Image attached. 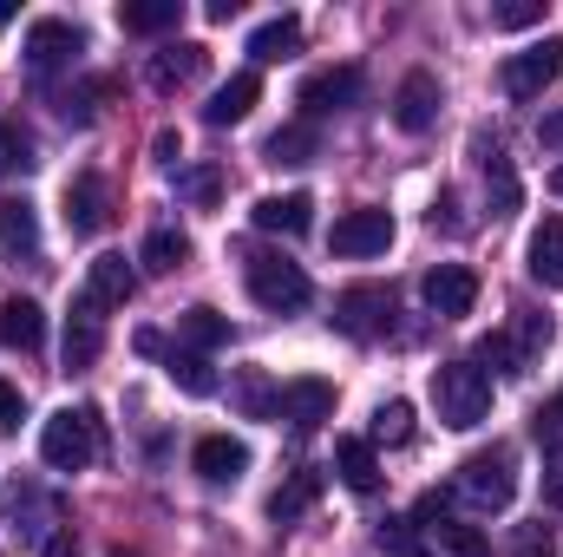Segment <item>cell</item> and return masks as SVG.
Wrapping results in <instances>:
<instances>
[{
  "instance_id": "obj_1",
  "label": "cell",
  "mask_w": 563,
  "mask_h": 557,
  "mask_svg": "<svg viewBox=\"0 0 563 557\" xmlns=\"http://www.w3.org/2000/svg\"><path fill=\"white\" fill-rule=\"evenodd\" d=\"M452 499L459 505H472V512H505L511 499H518V452L511 446H485V452H472L459 472H452Z\"/></svg>"
},
{
  "instance_id": "obj_2",
  "label": "cell",
  "mask_w": 563,
  "mask_h": 557,
  "mask_svg": "<svg viewBox=\"0 0 563 557\" xmlns=\"http://www.w3.org/2000/svg\"><path fill=\"white\" fill-rule=\"evenodd\" d=\"M432 407L445 426H478V419L492 414V374L478 368V361H445V368H432Z\"/></svg>"
},
{
  "instance_id": "obj_3",
  "label": "cell",
  "mask_w": 563,
  "mask_h": 557,
  "mask_svg": "<svg viewBox=\"0 0 563 557\" xmlns=\"http://www.w3.org/2000/svg\"><path fill=\"white\" fill-rule=\"evenodd\" d=\"M99 414L92 407H59V414L46 419V433H40V459L53 466V472H86L92 459H99Z\"/></svg>"
},
{
  "instance_id": "obj_4",
  "label": "cell",
  "mask_w": 563,
  "mask_h": 557,
  "mask_svg": "<svg viewBox=\"0 0 563 557\" xmlns=\"http://www.w3.org/2000/svg\"><path fill=\"white\" fill-rule=\"evenodd\" d=\"M243 282H250V295H256V308H269V315H295V308H308V276H301V263H288V256H269V250H250L243 256Z\"/></svg>"
},
{
  "instance_id": "obj_5",
  "label": "cell",
  "mask_w": 563,
  "mask_h": 557,
  "mask_svg": "<svg viewBox=\"0 0 563 557\" xmlns=\"http://www.w3.org/2000/svg\"><path fill=\"white\" fill-rule=\"evenodd\" d=\"M551 315H531V308H518V321L505 328V335H485L478 341V361H492L498 374H531V361L551 348Z\"/></svg>"
},
{
  "instance_id": "obj_6",
  "label": "cell",
  "mask_w": 563,
  "mask_h": 557,
  "mask_svg": "<svg viewBox=\"0 0 563 557\" xmlns=\"http://www.w3.org/2000/svg\"><path fill=\"white\" fill-rule=\"evenodd\" d=\"M79 53H86V33L73 20H33L26 26V73L33 79H53V73L79 66Z\"/></svg>"
},
{
  "instance_id": "obj_7",
  "label": "cell",
  "mask_w": 563,
  "mask_h": 557,
  "mask_svg": "<svg viewBox=\"0 0 563 557\" xmlns=\"http://www.w3.org/2000/svg\"><path fill=\"white\" fill-rule=\"evenodd\" d=\"M498 79H505V92H511V99H544V92L563 79V40H538V46L511 53Z\"/></svg>"
},
{
  "instance_id": "obj_8",
  "label": "cell",
  "mask_w": 563,
  "mask_h": 557,
  "mask_svg": "<svg viewBox=\"0 0 563 557\" xmlns=\"http://www.w3.org/2000/svg\"><path fill=\"white\" fill-rule=\"evenodd\" d=\"M387 315H394V295H387L380 282H354V288L334 295V328L354 335V341H374V335L387 328Z\"/></svg>"
},
{
  "instance_id": "obj_9",
  "label": "cell",
  "mask_w": 563,
  "mask_h": 557,
  "mask_svg": "<svg viewBox=\"0 0 563 557\" xmlns=\"http://www.w3.org/2000/svg\"><path fill=\"white\" fill-rule=\"evenodd\" d=\"M361 92H367L361 66H328V73H308V79H301V112H308V125H314V119H328V112L361 106Z\"/></svg>"
},
{
  "instance_id": "obj_10",
  "label": "cell",
  "mask_w": 563,
  "mask_h": 557,
  "mask_svg": "<svg viewBox=\"0 0 563 557\" xmlns=\"http://www.w3.org/2000/svg\"><path fill=\"white\" fill-rule=\"evenodd\" d=\"M328 250L334 256H387L394 250V217L387 210H347L328 230Z\"/></svg>"
},
{
  "instance_id": "obj_11",
  "label": "cell",
  "mask_w": 563,
  "mask_h": 557,
  "mask_svg": "<svg viewBox=\"0 0 563 557\" xmlns=\"http://www.w3.org/2000/svg\"><path fill=\"white\" fill-rule=\"evenodd\" d=\"M106 223H112V184L99 171H79L66 184V230L73 237H99Z\"/></svg>"
},
{
  "instance_id": "obj_12",
  "label": "cell",
  "mask_w": 563,
  "mask_h": 557,
  "mask_svg": "<svg viewBox=\"0 0 563 557\" xmlns=\"http://www.w3.org/2000/svg\"><path fill=\"white\" fill-rule=\"evenodd\" d=\"M420 295L439 321H459V315H472V302H478V276H472L465 263H439V270H426Z\"/></svg>"
},
{
  "instance_id": "obj_13",
  "label": "cell",
  "mask_w": 563,
  "mask_h": 557,
  "mask_svg": "<svg viewBox=\"0 0 563 557\" xmlns=\"http://www.w3.org/2000/svg\"><path fill=\"white\" fill-rule=\"evenodd\" d=\"M203 66H210V46H197V40H170V46L151 53V92H184V86L203 79Z\"/></svg>"
},
{
  "instance_id": "obj_14",
  "label": "cell",
  "mask_w": 563,
  "mask_h": 557,
  "mask_svg": "<svg viewBox=\"0 0 563 557\" xmlns=\"http://www.w3.org/2000/svg\"><path fill=\"white\" fill-rule=\"evenodd\" d=\"M99 354H106V302L79 295L73 315H66V368L79 374V368H92Z\"/></svg>"
},
{
  "instance_id": "obj_15",
  "label": "cell",
  "mask_w": 563,
  "mask_h": 557,
  "mask_svg": "<svg viewBox=\"0 0 563 557\" xmlns=\"http://www.w3.org/2000/svg\"><path fill=\"white\" fill-rule=\"evenodd\" d=\"M7 518H13V532H26V538H53L59 532V499L53 492H40L33 479H13V492H7Z\"/></svg>"
},
{
  "instance_id": "obj_16",
  "label": "cell",
  "mask_w": 563,
  "mask_h": 557,
  "mask_svg": "<svg viewBox=\"0 0 563 557\" xmlns=\"http://www.w3.org/2000/svg\"><path fill=\"white\" fill-rule=\"evenodd\" d=\"M420 518H426L432 545H439L445 557H492L485 532H478V525H459V518L445 512V499H439V492H432V499H420Z\"/></svg>"
},
{
  "instance_id": "obj_17",
  "label": "cell",
  "mask_w": 563,
  "mask_h": 557,
  "mask_svg": "<svg viewBox=\"0 0 563 557\" xmlns=\"http://www.w3.org/2000/svg\"><path fill=\"white\" fill-rule=\"evenodd\" d=\"M334 414V387L328 381H282V401H276V419H288L295 433H314L321 419Z\"/></svg>"
},
{
  "instance_id": "obj_18",
  "label": "cell",
  "mask_w": 563,
  "mask_h": 557,
  "mask_svg": "<svg viewBox=\"0 0 563 557\" xmlns=\"http://www.w3.org/2000/svg\"><path fill=\"white\" fill-rule=\"evenodd\" d=\"M190 466H197V479H203V485H236V479L250 472V446H243V439H230V433H210V439H197Z\"/></svg>"
},
{
  "instance_id": "obj_19",
  "label": "cell",
  "mask_w": 563,
  "mask_h": 557,
  "mask_svg": "<svg viewBox=\"0 0 563 557\" xmlns=\"http://www.w3.org/2000/svg\"><path fill=\"white\" fill-rule=\"evenodd\" d=\"M439 106H445V92H439L432 73H407L400 92H394V119H400V132H426V125L439 119Z\"/></svg>"
},
{
  "instance_id": "obj_20",
  "label": "cell",
  "mask_w": 563,
  "mask_h": 557,
  "mask_svg": "<svg viewBox=\"0 0 563 557\" xmlns=\"http://www.w3.org/2000/svg\"><path fill=\"white\" fill-rule=\"evenodd\" d=\"M86 295L106 302V308H125V302L139 295V270H132L119 250H106V256H92V270H86Z\"/></svg>"
},
{
  "instance_id": "obj_21",
  "label": "cell",
  "mask_w": 563,
  "mask_h": 557,
  "mask_svg": "<svg viewBox=\"0 0 563 557\" xmlns=\"http://www.w3.org/2000/svg\"><path fill=\"white\" fill-rule=\"evenodd\" d=\"M0 250L20 256V263L40 256V210L26 197H0Z\"/></svg>"
},
{
  "instance_id": "obj_22",
  "label": "cell",
  "mask_w": 563,
  "mask_h": 557,
  "mask_svg": "<svg viewBox=\"0 0 563 557\" xmlns=\"http://www.w3.org/2000/svg\"><path fill=\"white\" fill-rule=\"evenodd\" d=\"M263 99V79L256 73H230L217 92H210V106H203V119L210 125H236V119H250V106Z\"/></svg>"
},
{
  "instance_id": "obj_23",
  "label": "cell",
  "mask_w": 563,
  "mask_h": 557,
  "mask_svg": "<svg viewBox=\"0 0 563 557\" xmlns=\"http://www.w3.org/2000/svg\"><path fill=\"white\" fill-rule=\"evenodd\" d=\"M0 341L20 348V354H40V341H46V315H40V302H26V295L0 302Z\"/></svg>"
},
{
  "instance_id": "obj_24",
  "label": "cell",
  "mask_w": 563,
  "mask_h": 557,
  "mask_svg": "<svg viewBox=\"0 0 563 557\" xmlns=\"http://www.w3.org/2000/svg\"><path fill=\"white\" fill-rule=\"evenodd\" d=\"M308 210H314V204H308L301 190H288V197H263L250 217H256V230H269V237H301V230L314 223Z\"/></svg>"
},
{
  "instance_id": "obj_25",
  "label": "cell",
  "mask_w": 563,
  "mask_h": 557,
  "mask_svg": "<svg viewBox=\"0 0 563 557\" xmlns=\"http://www.w3.org/2000/svg\"><path fill=\"white\" fill-rule=\"evenodd\" d=\"M250 53H256L263 66H282V59H295V53H301V20H295V13H282V20H263V26L250 33Z\"/></svg>"
},
{
  "instance_id": "obj_26",
  "label": "cell",
  "mask_w": 563,
  "mask_h": 557,
  "mask_svg": "<svg viewBox=\"0 0 563 557\" xmlns=\"http://www.w3.org/2000/svg\"><path fill=\"white\" fill-rule=\"evenodd\" d=\"M334 472L354 485V492H380V459L367 439H334Z\"/></svg>"
},
{
  "instance_id": "obj_27",
  "label": "cell",
  "mask_w": 563,
  "mask_h": 557,
  "mask_svg": "<svg viewBox=\"0 0 563 557\" xmlns=\"http://www.w3.org/2000/svg\"><path fill=\"white\" fill-rule=\"evenodd\" d=\"M531 276L544 288H563V217H544L531 237Z\"/></svg>"
},
{
  "instance_id": "obj_28",
  "label": "cell",
  "mask_w": 563,
  "mask_h": 557,
  "mask_svg": "<svg viewBox=\"0 0 563 557\" xmlns=\"http://www.w3.org/2000/svg\"><path fill=\"white\" fill-rule=\"evenodd\" d=\"M184 20V0H125L119 7V26L125 33H170Z\"/></svg>"
},
{
  "instance_id": "obj_29",
  "label": "cell",
  "mask_w": 563,
  "mask_h": 557,
  "mask_svg": "<svg viewBox=\"0 0 563 557\" xmlns=\"http://www.w3.org/2000/svg\"><path fill=\"white\" fill-rule=\"evenodd\" d=\"M478 164H485V184H492V217H511L518 210V177H511V157L498 144H478Z\"/></svg>"
},
{
  "instance_id": "obj_30",
  "label": "cell",
  "mask_w": 563,
  "mask_h": 557,
  "mask_svg": "<svg viewBox=\"0 0 563 557\" xmlns=\"http://www.w3.org/2000/svg\"><path fill=\"white\" fill-rule=\"evenodd\" d=\"M164 374H170V381H177L190 401H210V394H217V374H210V361H203V354H190V348H170V354H164Z\"/></svg>"
},
{
  "instance_id": "obj_31",
  "label": "cell",
  "mask_w": 563,
  "mask_h": 557,
  "mask_svg": "<svg viewBox=\"0 0 563 557\" xmlns=\"http://www.w3.org/2000/svg\"><path fill=\"white\" fill-rule=\"evenodd\" d=\"M184 263H190V237H184V230L164 223V230L144 237V270H151V276H170V270H184Z\"/></svg>"
},
{
  "instance_id": "obj_32",
  "label": "cell",
  "mask_w": 563,
  "mask_h": 557,
  "mask_svg": "<svg viewBox=\"0 0 563 557\" xmlns=\"http://www.w3.org/2000/svg\"><path fill=\"white\" fill-rule=\"evenodd\" d=\"M314 125H308V119H295V125H282V132H269V144H263V157H269V164H308V157H314Z\"/></svg>"
},
{
  "instance_id": "obj_33",
  "label": "cell",
  "mask_w": 563,
  "mask_h": 557,
  "mask_svg": "<svg viewBox=\"0 0 563 557\" xmlns=\"http://www.w3.org/2000/svg\"><path fill=\"white\" fill-rule=\"evenodd\" d=\"M184 341H190V354H210V348H223L230 341V321L217 315V308H184Z\"/></svg>"
},
{
  "instance_id": "obj_34",
  "label": "cell",
  "mask_w": 563,
  "mask_h": 557,
  "mask_svg": "<svg viewBox=\"0 0 563 557\" xmlns=\"http://www.w3.org/2000/svg\"><path fill=\"white\" fill-rule=\"evenodd\" d=\"M367 446H413V407H407V401L374 407V433H367Z\"/></svg>"
},
{
  "instance_id": "obj_35",
  "label": "cell",
  "mask_w": 563,
  "mask_h": 557,
  "mask_svg": "<svg viewBox=\"0 0 563 557\" xmlns=\"http://www.w3.org/2000/svg\"><path fill=\"white\" fill-rule=\"evenodd\" d=\"M236 401H243V414H250V419H276L282 387H269V374H263V368H243V381H236Z\"/></svg>"
},
{
  "instance_id": "obj_36",
  "label": "cell",
  "mask_w": 563,
  "mask_h": 557,
  "mask_svg": "<svg viewBox=\"0 0 563 557\" xmlns=\"http://www.w3.org/2000/svg\"><path fill=\"white\" fill-rule=\"evenodd\" d=\"M314 492H321V472H295L276 499H269V518H276V525H288V518H295V512H301Z\"/></svg>"
},
{
  "instance_id": "obj_37",
  "label": "cell",
  "mask_w": 563,
  "mask_h": 557,
  "mask_svg": "<svg viewBox=\"0 0 563 557\" xmlns=\"http://www.w3.org/2000/svg\"><path fill=\"white\" fill-rule=\"evenodd\" d=\"M106 92H112L106 79H92V86H79V92H59V119H66V125H92V112H99Z\"/></svg>"
},
{
  "instance_id": "obj_38",
  "label": "cell",
  "mask_w": 563,
  "mask_h": 557,
  "mask_svg": "<svg viewBox=\"0 0 563 557\" xmlns=\"http://www.w3.org/2000/svg\"><path fill=\"white\" fill-rule=\"evenodd\" d=\"M511 557H558V532L538 518V525H518L511 532Z\"/></svg>"
},
{
  "instance_id": "obj_39",
  "label": "cell",
  "mask_w": 563,
  "mask_h": 557,
  "mask_svg": "<svg viewBox=\"0 0 563 557\" xmlns=\"http://www.w3.org/2000/svg\"><path fill=\"white\" fill-rule=\"evenodd\" d=\"M26 164H33V144H26V132L0 125V177H7V171H26Z\"/></svg>"
},
{
  "instance_id": "obj_40",
  "label": "cell",
  "mask_w": 563,
  "mask_h": 557,
  "mask_svg": "<svg viewBox=\"0 0 563 557\" xmlns=\"http://www.w3.org/2000/svg\"><path fill=\"white\" fill-rule=\"evenodd\" d=\"M544 505H558L563 512V446L544 452Z\"/></svg>"
},
{
  "instance_id": "obj_41",
  "label": "cell",
  "mask_w": 563,
  "mask_h": 557,
  "mask_svg": "<svg viewBox=\"0 0 563 557\" xmlns=\"http://www.w3.org/2000/svg\"><path fill=\"white\" fill-rule=\"evenodd\" d=\"M26 419V401H20V387L13 381H0V433H13Z\"/></svg>"
},
{
  "instance_id": "obj_42",
  "label": "cell",
  "mask_w": 563,
  "mask_h": 557,
  "mask_svg": "<svg viewBox=\"0 0 563 557\" xmlns=\"http://www.w3.org/2000/svg\"><path fill=\"white\" fill-rule=\"evenodd\" d=\"M492 20H498V26H538V20H544V7H538V0H518V7H498Z\"/></svg>"
},
{
  "instance_id": "obj_43",
  "label": "cell",
  "mask_w": 563,
  "mask_h": 557,
  "mask_svg": "<svg viewBox=\"0 0 563 557\" xmlns=\"http://www.w3.org/2000/svg\"><path fill=\"white\" fill-rule=\"evenodd\" d=\"M538 144H544V151H563V106L538 119Z\"/></svg>"
},
{
  "instance_id": "obj_44",
  "label": "cell",
  "mask_w": 563,
  "mask_h": 557,
  "mask_svg": "<svg viewBox=\"0 0 563 557\" xmlns=\"http://www.w3.org/2000/svg\"><path fill=\"white\" fill-rule=\"evenodd\" d=\"M184 190H190L197 204H217V171H190V177H184Z\"/></svg>"
},
{
  "instance_id": "obj_45",
  "label": "cell",
  "mask_w": 563,
  "mask_h": 557,
  "mask_svg": "<svg viewBox=\"0 0 563 557\" xmlns=\"http://www.w3.org/2000/svg\"><path fill=\"white\" fill-rule=\"evenodd\" d=\"M40 557H79V538H73V525H59V532L40 545Z\"/></svg>"
},
{
  "instance_id": "obj_46",
  "label": "cell",
  "mask_w": 563,
  "mask_h": 557,
  "mask_svg": "<svg viewBox=\"0 0 563 557\" xmlns=\"http://www.w3.org/2000/svg\"><path fill=\"white\" fill-rule=\"evenodd\" d=\"M151 151H157V164L170 171V164H177V132H157V144H151Z\"/></svg>"
},
{
  "instance_id": "obj_47",
  "label": "cell",
  "mask_w": 563,
  "mask_h": 557,
  "mask_svg": "<svg viewBox=\"0 0 563 557\" xmlns=\"http://www.w3.org/2000/svg\"><path fill=\"white\" fill-rule=\"evenodd\" d=\"M380 538H387V532H380ZM387 551H394V557H426V551H413V545H407V532H394V538H387Z\"/></svg>"
},
{
  "instance_id": "obj_48",
  "label": "cell",
  "mask_w": 563,
  "mask_h": 557,
  "mask_svg": "<svg viewBox=\"0 0 563 557\" xmlns=\"http://www.w3.org/2000/svg\"><path fill=\"white\" fill-rule=\"evenodd\" d=\"M551 426H563V394H558V401H551Z\"/></svg>"
},
{
  "instance_id": "obj_49",
  "label": "cell",
  "mask_w": 563,
  "mask_h": 557,
  "mask_svg": "<svg viewBox=\"0 0 563 557\" xmlns=\"http://www.w3.org/2000/svg\"><path fill=\"white\" fill-rule=\"evenodd\" d=\"M551 190H558V197H563V164H558V171H551Z\"/></svg>"
}]
</instances>
